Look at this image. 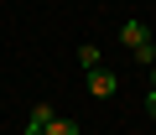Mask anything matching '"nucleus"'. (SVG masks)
Listing matches in <instances>:
<instances>
[{"mask_svg":"<svg viewBox=\"0 0 156 135\" xmlns=\"http://www.w3.org/2000/svg\"><path fill=\"white\" fill-rule=\"evenodd\" d=\"M151 88H156V62H151Z\"/></svg>","mask_w":156,"mask_h":135,"instance_id":"obj_8","label":"nucleus"},{"mask_svg":"<svg viewBox=\"0 0 156 135\" xmlns=\"http://www.w3.org/2000/svg\"><path fill=\"white\" fill-rule=\"evenodd\" d=\"M146 42H151V26H146V21H125V26H120V47H125V52H140Z\"/></svg>","mask_w":156,"mask_h":135,"instance_id":"obj_2","label":"nucleus"},{"mask_svg":"<svg viewBox=\"0 0 156 135\" xmlns=\"http://www.w3.org/2000/svg\"><path fill=\"white\" fill-rule=\"evenodd\" d=\"M115 88H120V78L109 68H89V94L94 99H115Z\"/></svg>","mask_w":156,"mask_h":135,"instance_id":"obj_1","label":"nucleus"},{"mask_svg":"<svg viewBox=\"0 0 156 135\" xmlns=\"http://www.w3.org/2000/svg\"><path fill=\"white\" fill-rule=\"evenodd\" d=\"M130 57H135L140 68H151V62H156V42H146V47H140V52H130Z\"/></svg>","mask_w":156,"mask_h":135,"instance_id":"obj_6","label":"nucleus"},{"mask_svg":"<svg viewBox=\"0 0 156 135\" xmlns=\"http://www.w3.org/2000/svg\"><path fill=\"white\" fill-rule=\"evenodd\" d=\"M146 114L156 119V88H146Z\"/></svg>","mask_w":156,"mask_h":135,"instance_id":"obj_7","label":"nucleus"},{"mask_svg":"<svg viewBox=\"0 0 156 135\" xmlns=\"http://www.w3.org/2000/svg\"><path fill=\"white\" fill-rule=\"evenodd\" d=\"M47 125H52V104H37V109H31V119H26V130H21V135H42V130H47Z\"/></svg>","mask_w":156,"mask_h":135,"instance_id":"obj_3","label":"nucleus"},{"mask_svg":"<svg viewBox=\"0 0 156 135\" xmlns=\"http://www.w3.org/2000/svg\"><path fill=\"white\" fill-rule=\"evenodd\" d=\"M78 62H83V68H99V47L83 42V47H78Z\"/></svg>","mask_w":156,"mask_h":135,"instance_id":"obj_5","label":"nucleus"},{"mask_svg":"<svg viewBox=\"0 0 156 135\" xmlns=\"http://www.w3.org/2000/svg\"><path fill=\"white\" fill-rule=\"evenodd\" d=\"M42 135H78V125H73L68 114H52V125H47Z\"/></svg>","mask_w":156,"mask_h":135,"instance_id":"obj_4","label":"nucleus"}]
</instances>
